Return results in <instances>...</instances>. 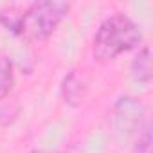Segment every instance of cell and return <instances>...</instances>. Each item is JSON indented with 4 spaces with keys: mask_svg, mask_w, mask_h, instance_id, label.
<instances>
[{
    "mask_svg": "<svg viewBox=\"0 0 153 153\" xmlns=\"http://www.w3.org/2000/svg\"><path fill=\"white\" fill-rule=\"evenodd\" d=\"M31 153H59V151H47V149H34Z\"/></svg>",
    "mask_w": 153,
    "mask_h": 153,
    "instance_id": "cell-8",
    "label": "cell"
},
{
    "mask_svg": "<svg viewBox=\"0 0 153 153\" xmlns=\"http://www.w3.org/2000/svg\"><path fill=\"white\" fill-rule=\"evenodd\" d=\"M61 92H63L65 103L76 105V103H79V101L83 99L85 83L79 79V76L76 74V72H70V74H68V78H65V81H63Z\"/></svg>",
    "mask_w": 153,
    "mask_h": 153,
    "instance_id": "cell-5",
    "label": "cell"
},
{
    "mask_svg": "<svg viewBox=\"0 0 153 153\" xmlns=\"http://www.w3.org/2000/svg\"><path fill=\"white\" fill-rule=\"evenodd\" d=\"M68 9H70V4L63 2V0L34 2L18 16L13 34L27 42L45 40L58 29V25L67 16Z\"/></svg>",
    "mask_w": 153,
    "mask_h": 153,
    "instance_id": "cell-2",
    "label": "cell"
},
{
    "mask_svg": "<svg viewBox=\"0 0 153 153\" xmlns=\"http://www.w3.org/2000/svg\"><path fill=\"white\" fill-rule=\"evenodd\" d=\"M142 105L133 97H121L114 106V126L121 133H130L137 126H140Z\"/></svg>",
    "mask_w": 153,
    "mask_h": 153,
    "instance_id": "cell-3",
    "label": "cell"
},
{
    "mask_svg": "<svg viewBox=\"0 0 153 153\" xmlns=\"http://www.w3.org/2000/svg\"><path fill=\"white\" fill-rule=\"evenodd\" d=\"M131 76L135 81L144 83V85L151 81V54H149L148 45H144L135 56V59L131 61Z\"/></svg>",
    "mask_w": 153,
    "mask_h": 153,
    "instance_id": "cell-4",
    "label": "cell"
},
{
    "mask_svg": "<svg viewBox=\"0 0 153 153\" xmlns=\"http://www.w3.org/2000/svg\"><path fill=\"white\" fill-rule=\"evenodd\" d=\"M15 85V67L9 56L0 54V99L9 96Z\"/></svg>",
    "mask_w": 153,
    "mask_h": 153,
    "instance_id": "cell-6",
    "label": "cell"
},
{
    "mask_svg": "<svg viewBox=\"0 0 153 153\" xmlns=\"http://www.w3.org/2000/svg\"><path fill=\"white\" fill-rule=\"evenodd\" d=\"M133 153H153L151 151V128H149V121H146L140 126L139 135H137L135 144H133Z\"/></svg>",
    "mask_w": 153,
    "mask_h": 153,
    "instance_id": "cell-7",
    "label": "cell"
},
{
    "mask_svg": "<svg viewBox=\"0 0 153 153\" xmlns=\"http://www.w3.org/2000/svg\"><path fill=\"white\" fill-rule=\"evenodd\" d=\"M142 42L139 25L126 15L115 13L105 18L92 40V56L99 63H110L117 56L137 49Z\"/></svg>",
    "mask_w": 153,
    "mask_h": 153,
    "instance_id": "cell-1",
    "label": "cell"
}]
</instances>
